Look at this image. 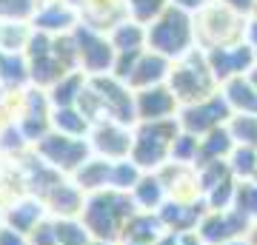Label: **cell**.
Masks as SVG:
<instances>
[{
    "label": "cell",
    "mask_w": 257,
    "mask_h": 245,
    "mask_svg": "<svg viewBox=\"0 0 257 245\" xmlns=\"http://www.w3.org/2000/svg\"><path fill=\"white\" fill-rule=\"evenodd\" d=\"M135 202L128 194L114 188L97 191V194H89L86 202H83V214L80 222L83 228L89 231L92 239H103V242H120V234H123V225L128 222V217L135 214Z\"/></svg>",
    "instance_id": "obj_1"
},
{
    "label": "cell",
    "mask_w": 257,
    "mask_h": 245,
    "mask_svg": "<svg viewBox=\"0 0 257 245\" xmlns=\"http://www.w3.org/2000/svg\"><path fill=\"white\" fill-rule=\"evenodd\" d=\"M146 49L163 55L166 60H180L189 55L192 49H197V37H194V18L186 12L169 6V9L155 18L146 26Z\"/></svg>",
    "instance_id": "obj_2"
},
{
    "label": "cell",
    "mask_w": 257,
    "mask_h": 245,
    "mask_svg": "<svg viewBox=\"0 0 257 245\" xmlns=\"http://www.w3.org/2000/svg\"><path fill=\"white\" fill-rule=\"evenodd\" d=\"M166 86L172 89V94H175V100L180 103V106L200 103V100H206V97H211V94L220 91V83L214 80L203 49H192L189 55L175 60Z\"/></svg>",
    "instance_id": "obj_3"
},
{
    "label": "cell",
    "mask_w": 257,
    "mask_h": 245,
    "mask_svg": "<svg viewBox=\"0 0 257 245\" xmlns=\"http://www.w3.org/2000/svg\"><path fill=\"white\" fill-rule=\"evenodd\" d=\"M246 18L231 12L223 0H209L197 15H194V37L197 49H220V46H234L246 37Z\"/></svg>",
    "instance_id": "obj_4"
},
{
    "label": "cell",
    "mask_w": 257,
    "mask_h": 245,
    "mask_svg": "<svg viewBox=\"0 0 257 245\" xmlns=\"http://www.w3.org/2000/svg\"><path fill=\"white\" fill-rule=\"evenodd\" d=\"M177 131H180L177 117L160 120V123H135V140H132L128 160L138 165L140 171H157L160 165L169 163Z\"/></svg>",
    "instance_id": "obj_5"
},
{
    "label": "cell",
    "mask_w": 257,
    "mask_h": 245,
    "mask_svg": "<svg viewBox=\"0 0 257 245\" xmlns=\"http://www.w3.org/2000/svg\"><path fill=\"white\" fill-rule=\"evenodd\" d=\"M32 151H35L46 165H52L55 171H60L63 177H72V174L92 157L89 140L66 137V134H57V131H49L46 137H40V140L32 145Z\"/></svg>",
    "instance_id": "obj_6"
},
{
    "label": "cell",
    "mask_w": 257,
    "mask_h": 245,
    "mask_svg": "<svg viewBox=\"0 0 257 245\" xmlns=\"http://www.w3.org/2000/svg\"><path fill=\"white\" fill-rule=\"evenodd\" d=\"M72 37H74V46H77V69L86 77H106V74H111L117 52L109 43L106 32H97V29L80 23L72 32Z\"/></svg>",
    "instance_id": "obj_7"
},
{
    "label": "cell",
    "mask_w": 257,
    "mask_h": 245,
    "mask_svg": "<svg viewBox=\"0 0 257 245\" xmlns=\"http://www.w3.org/2000/svg\"><path fill=\"white\" fill-rule=\"evenodd\" d=\"M229 117H231V111H229V106H226V100L220 97V91H217V94H211V97H206V100H200V103L180 106V111H177V126H180V131H186V134L206 137L209 131L226 126Z\"/></svg>",
    "instance_id": "obj_8"
},
{
    "label": "cell",
    "mask_w": 257,
    "mask_h": 245,
    "mask_svg": "<svg viewBox=\"0 0 257 245\" xmlns=\"http://www.w3.org/2000/svg\"><path fill=\"white\" fill-rule=\"evenodd\" d=\"M89 86L97 94V100L103 106L106 120L123 123V126H135V91L128 89L126 83H120L117 77H89Z\"/></svg>",
    "instance_id": "obj_9"
},
{
    "label": "cell",
    "mask_w": 257,
    "mask_h": 245,
    "mask_svg": "<svg viewBox=\"0 0 257 245\" xmlns=\"http://www.w3.org/2000/svg\"><path fill=\"white\" fill-rule=\"evenodd\" d=\"M86 140H89L92 157L117 163V160H126L132 154L135 126H123V123H114V120H103V123H94Z\"/></svg>",
    "instance_id": "obj_10"
},
{
    "label": "cell",
    "mask_w": 257,
    "mask_h": 245,
    "mask_svg": "<svg viewBox=\"0 0 257 245\" xmlns=\"http://www.w3.org/2000/svg\"><path fill=\"white\" fill-rule=\"evenodd\" d=\"M157 177L166 188V200L169 202H180V205H200L203 202V188L197 180V171L192 165H180V163H166L157 168Z\"/></svg>",
    "instance_id": "obj_11"
},
{
    "label": "cell",
    "mask_w": 257,
    "mask_h": 245,
    "mask_svg": "<svg viewBox=\"0 0 257 245\" xmlns=\"http://www.w3.org/2000/svg\"><path fill=\"white\" fill-rule=\"evenodd\" d=\"M206 60H209V69L214 74V80L226 83L231 77H243V74L251 72V66L257 63L251 49H248L246 40H240L234 46H220V49H209L206 52Z\"/></svg>",
    "instance_id": "obj_12"
},
{
    "label": "cell",
    "mask_w": 257,
    "mask_h": 245,
    "mask_svg": "<svg viewBox=\"0 0 257 245\" xmlns=\"http://www.w3.org/2000/svg\"><path fill=\"white\" fill-rule=\"evenodd\" d=\"M248 228V219L240 217L234 208H226V211H203L200 222H197V236H200L206 245H223L229 239H237V236L246 234Z\"/></svg>",
    "instance_id": "obj_13"
},
{
    "label": "cell",
    "mask_w": 257,
    "mask_h": 245,
    "mask_svg": "<svg viewBox=\"0 0 257 245\" xmlns=\"http://www.w3.org/2000/svg\"><path fill=\"white\" fill-rule=\"evenodd\" d=\"M29 26L35 32H43L49 37H60V35H72L74 29L80 26V12L72 9L63 0H40L37 12Z\"/></svg>",
    "instance_id": "obj_14"
},
{
    "label": "cell",
    "mask_w": 257,
    "mask_h": 245,
    "mask_svg": "<svg viewBox=\"0 0 257 245\" xmlns=\"http://www.w3.org/2000/svg\"><path fill=\"white\" fill-rule=\"evenodd\" d=\"M180 111V103L169 86H152V89L135 91V120L138 123H160V120H175Z\"/></svg>",
    "instance_id": "obj_15"
},
{
    "label": "cell",
    "mask_w": 257,
    "mask_h": 245,
    "mask_svg": "<svg viewBox=\"0 0 257 245\" xmlns=\"http://www.w3.org/2000/svg\"><path fill=\"white\" fill-rule=\"evenodd\" d=\"M169 72H172V60H166L163 55H157V52H143L138 57V63L128 74L126 86L132 91H143V89H152V86H163L169 80Z\"/></svg>",
    "instance_id": "obj_16"
},
{
    "label": "cell",
    "mask_w": 257,
    "mask_h": 245,
    "mask_svg": "<svg viewBox=\"0 0 257 245\" xmlns=\"http://www.w3.org/2000/svg\"><path fill=\"white\" fill-rule=\"evenodd\" d=\"M46 217L49 214L43 208V202L37 200V197H32V194L20 197V200H15L12 205H6V208L0 211V222L20 231V234H32Z\"/></svg>",
    "instance_id": "obj_17"
},
{
    "label": "cell",
    "mask_w": 257,
    "mask_h": 245,
    "mask_svg": "<svg viewBox=\"0 0 257 245\" xmlns=\"http://www.w3.org/2000/svg\"><path fill=\"white\" fill-rule=\"evenodd\" d=\"M126 18L128 15L123 0H86V6L80 9V23L97 29V32H109L111 26H117Z\"/></svg>",
    "instance_id": "obj_18"
},
{
    "label": "cell",
    "mask_w": 257,
    "mask_h": 245,
    "mask_svg": "<svg viewBox=\"0 0 257 245\" xmlns=\"http://www.w3.org/2000/svg\"><path fill=\"white\" fill-rule=\"evenodd\" d=\"M166 234L163 222L157 214H149V211H135L128 222L123 225V234H120V242H140V245H157V239ZM117 242V245H120Z\"/></svg>",
    "instance_id": "obj_19"
},
{
    "label": "cell",
    "mask_w": 257,
    "mask_h": 245,
    "mask_svg": "<svg viewBox=\"0 0 257 245\" xmlns=\"http://www.w3.org/2000/svg\"><path fill=\"white\" fill-rule=\"evenodd\" d=\"M220 97L226 100L231 114H257V89L254 83L243 77H231L220 86Z\"/></svg>",
    "instance_id": "obj_20"
},
{
    "label": "cell",
    "mask_w": 257,
    "mask_h": 245,
    "mask_svg": "<svg viewBox=\"0 0 257 245\" xmlns=\"http://www.w3.org/2000/svg\"><path fill=\"white\" fill-rule=\"evenodd\" d=\"M128 197L135 202V208L138 211H149V214H157L160 205L166 202V188L160 177L155 171H143V177L138 180V185L128 191Z\"/></svg>",
    "instance_id": "obj_21"
},
{
    "label": "cell",
    "mask_w": 257,
    "mask_h": 245,
    "mask_svg": "<svg viewBox=\"0 0 257 245\" xmlns=\"http://www.w3.org/2000/svg\"><path fill=\"white\" fill-rule=\"evenodd\" d=\"M109 43L114 46L117 55H128V52H146V26L138 20H120L117 26H111L109 32Z\"/></svg>",
    "instance_id": "obj_22"
},
{
    "label": "cell",
    "mask_w": 257,
    "mask_h": 245,
    "mask_svg": "<svg viewBox=\"0 0 257 245\" xmlns=\"http://www.w3.org/2000/svg\"><path fill=\"white\" fill-rule=\"evenodd\" d=\"M109 160H100V157H89L86 163L72 174V182L89 197V194H97V191L109 188Z\"/></svg>",
    "instance_id": "obj_23"
},
{
    "label": "cell",
    "mask_w": 257,
    "mask_h": 245,
    "mask_svg": "<svg viewBox=\"0 0 257 245\" xmlns=\"http://www.w3.org/2000/svg\"><path fill=\"white\" fill-rule=\"evenodd\" d=\"M86 83L89 77L80 72V69H74V72H66L60 80L46 91L49 94V103H52V109H66V106H77L80 100L83 89H86Z\"/></svg>",
    "instance_id": "obj_24"
},
{
    "label": "cell",
    "mask_w": 257,
    "mask_h": 245,
    "mask_svg": "<svg viewBox=\"0 0 257 245\" xmlns=\"http://www.w3.org/2000/svg\"><path fill=\"white\" fill-rule=\"evenodd\" d=\"M234 151V140H231L229 128H214L209 131L206 137H200V151H197V165H206V163H217V160H229V154Z\"/></svg>",
    "instance_id": "obj_25"
},
{
    "label": "cell",
    "mask_w": 257,
    "mask_h": 245,
    "mask_svg": "<svg viewBox=\"0 0 257 245\" xmlns=\"http://www.w3.org/2000/svg\"><path fill=\"white\" fill-rule=\"evenodd\" d=\"M52 131L66 137H77V140H86L89 131H92V123L83 117V111L77 106H66V109H52Z\"/></svg>",
    "instance_id": "obj_26"
},
{
    "label": "cell",
    "mask_w": 257,
    "mask_h": 245,
    "mask_svg": "<svg viewBox=\"0 0 257 245\" xmlns=\"http://www.w3.org/2000/svg\"><path fill=\"white\" fill-rule=\"evenodd\" d=\"M226 128H229L234 145H246V148L257 151V114H231Z\"/></svg>",
    "instance_id": "obj_27"
},
{
    "label": "cell",
    "mask_w": 257,
    "mask_h": 245,
    "mask_svg": "<svg viewBox=\"0 0 257 245\" xmlns=\"http://www.w3.org/2000/svg\"><path fill=\"white\" fill-rule=\"evenodd\" d=\"M29 37H32V26L29 23H0V52L23 55Z\"/></svg>",
    "instance_id": "obj_28"
},
{
    "label": "cell",
    "mask_w": 257,
    "mask_h": 245,
    "mask_svg": "<svg viewBox=\"0 0 257 245\" xmlns=\"http://www.w3.org/2000/svg\"><path fill=\"white\" fill-rule=\"evenodd\" d=\"M140 177H143V171H140L128 157L126 160H117V163H111V168H109V188L128 194V191L138 185Z\"/></svg>",
    "instance_id": "obj_29"
},
{
    "label": "cell",
    "mask_w": 257,
    "mask_h": 245,
    "mask_svg": "<svg viewBox=\"0 0 257 245\" xmlns=\"http://www.w3.org/2000/svg\"><path fill=\"white\" fill-rule=\"evenodd\" d=\"M123 6H126V15L132 20L149 26L152 20L160 18V15L172 6V0H123Z\"/></svg>",
    "instance_id": "obj_30"
},
{
    "label": "cell",
    "mask_w": 257,
    "mask_h": 245,
    "mask_svg": "<svg viewBox=\"0 0 257 245\" xmlns=\"http://www.w3.org/2000/svg\"><path fill=\"white\" fill-rule=\"evenodd\" d=\"M229 171L234 174V180H254L257 171V151L246 148V145H234V151L229 154Z\"/></svg>",
    "instance_id": "obj_31"
},
{
    "label": "cell",
    "mask_w": 257,
    "mask_h": 245,
    "mask_svg": "<svg viewBox=\"0 0 257 245\" xmlns=\"http://www.w3.org/2000/svg\"><path fill=\"white\" fill-rule=\"evenodd\" d=\"M231 208L240 217H246L248 222L257 219V182L254 180H237V191H234V202Z\"/></svg>",
    "instance_id": "obj_32"
},
{
    "label": "cell",
    "mask_w": 257,
    "mask_h": 245,
    "mask_svg": "<svg viewBox=\"0 0 257 245\" xmlns=\"http://www.w3.org/2000/svg\"><path fill=\"white\" fill-rule=\"evenodd\" d=\"M197 151H200V137L186 134V131H177L175 143H172V154H169V163H180V165H192L197 163Z\"/></svg>",
    "instance_id": "obj_33"
},
{
    "label": "cell",
    "mask_w": 257,
    "mask_h": 245,
    "mask_svg": "<svg viewBox=\"0 0 257 245\" xmlns=\"http://www.w3.org/2000/svg\"><path fill=\"white\" fill-rule=\"evenodd\" d=\"M40 0H0V23H32Z\"/></svg>",
    "instance_id": "obj_34"
},
{
    "label": "cell",
    "mask_w": 257,
    "mask_h": 245,
    "mask_svg": "<svg viewBox=\"0 0 257 245\" xmlns=\"http://www.w3.org/2000/svg\"><path fill=\"white\" fill-rule=\"evenodd\" d=\"M0 245H32V242H29V234H20V231L0 222Z\"/></svg>",
    "instance_id": "obj_35"
},
{
    "label": "cell",
    "mask_w": 257,
    "mask_h": 245,
    "mask_svg": "<svg viewBox=\"0 0 257 245\" xmlns=\"http://www.w3.org/2000/svg\"><path fill=\"white\" fill-rule=\"evenodd\" d=\"M226 6H229L231 12H237L240 18H251V12H254V6H257V0H223Z\"/></svg>",
    "instance_id": "obj_36"
},
{
    "label": "cell",
    "mask_w": 257,
    "mask_h": 245,
    "mask_svg": "<svg viewBox=\"0 0 257 245\" xmlns=\"http://www.w3.org/2000/svg\"><path fill=\"white\" fill-rule=\"evenodd\" d=\"M206 3H209V0H172V6H175V9L186 12V15H192V18L203 9V6H206Z\"/></svg>",
    "instance_id": "obj_37"
},
{
    "label": "cell",
    "mask_w": 257,
    "mask_h": 245,
    "mask_svg": "<svg viewBox=\"0 0 257 245\" xmlns=\"http://www.w3.org/2000/svg\"><path fill=\"white\" fill-rule=\"evenodd\" d=\"M248 43V49H251V55H254V60H257V20H248L246 23V37H243Z\"/></svg>",
    "instance_id": "obj_38"
},
{
    "label": "cell",
    "mask_w": 257,
    "mask_h": 245,
    "mask_svg": "<svg viewBox=\"0 0 257 245\" xmlns=\"http://www.w3.org/2000/svg\"><path fill=\"white\" fill-rule=\"evenodd\" d=\"M177 245H206L197 236V231H186V234H177Z\"/></svg>",
    "instance_id": "obj_39"
},
{
    "label": "cell",
    "mask_w": 257,
    "mask_h": 245,
    "mask_svg": "<svg viewBox=\"0 0 257 245\" xmlns=\"http://www.w3.org/2000/svg\"><path fill=\"white\" fill-rule=\"evenodd\" d=\"M243 239H246V245H257V219H254V222H248Z\"/></svg>",
    "instance_id": "obj_40"
},
{
    "label": "cell",
    "mask_w": 257,
    "mask_h": 245,
    "mask_svg": "<svg viewBox=\"0 0 257 245\" xmlns=\"http://www.w3.org/2000/svg\"><path fill=\"white\" fill-rule=\"evenodd\" d=\"M63 3H69V6H72V9H77V12L86 6V0H63Z\"/></svg>",
    "instance_id": "obj_41"
},
{
    "label": "cell",
    "mask_w": 257,
    "mask_h": 245,
    "mask_svg": "<svg viewBox=\"0 0 257 245\" xmlns=\"http://www.w3.org/2000/svg\"><path fill=\"white\" fill-rule=\"evenodd\" d=\"M246 77H248V80H251V83H254V89H257V63L251 66V72H248Z\"/></svg>",
    "instance_id": "obj_42"
},
{
    "label": "cell",
    "mask_w": 257,
    "mask_h": 245,
    "mask_svg": "<svg viewBox=\"0 0 257 245\" xmlns=\"http://www.w3.org/2000/svg\"><path fill=\"white\" fill-rule=\"evenodd\" d=\"M223 245H246V239H243V236H237V239H229V242H223Z\"/></svg>",
    "instance_id": "obj_43"
},
{
    "label": "cell",
    "mask_w": 257,
    "mask_h": 245,
    "mask_svg": "<svg viewBox=\"0 0 257 245\" xmlns=\"http://www.w3.org/2000/svg\"><path fill=\"white\" fill-rule=\"evenodd\" d=\"M89 245H114V242H103V239H89Z\"/></svg>",
    "instance_id": "obj_44"
},
{
    "label": "cell",
    "mask_w": 257,
    "mask_h": 245,
    "mask_svg": "<svg viewBox=\"0 0 257 245\" xmlns=\"http://www.w3.org/2000/svg\"><path fill=\"white\" fill-rule=\"evenodd\" d=\"M248 20H257V6H254V12H251V18H248Z\"/></svg>",
    "instance_id": "obj_45"
},
{
    "label": "cell",
    "mask_w": 257,
    "mask_h": 245,
    "mask_svg": "<svg viewBox=\"0 0 257 245\" xmlns=\"http://www.w3.org/2000/svg\"><path fill=\"white\" fill-rule=\"evenodd\" d=\"M254 182H257V171H254Z\"/></svg>",
    "instance_id": "obj_46"
}]
</instances>
